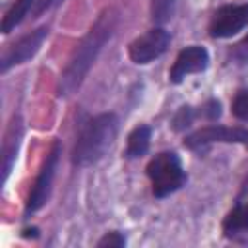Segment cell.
Instances as JSON below:
<instances>
[{
    "label": "cell",
    "mask_w": 248,
    "mask_h": 248,
    "mask_svg": "<svg viewBox=\"0 0 248 248\" xmlns=\"http://www.w3.org/2000/svg\"><path fill=\"white\" fill-rule=\"evenodd\" d=\"M48 35V27H39L31 33H27L25 37H21L17 43H14L4 54H2V60H0V72H8L12 66H17V64H23L27 62L29 58H33L37 54V50L41 48V45L45 43Z\"/></svg>",
    "instance_id": "5b68a950"
},
{
    "label": "cell",
    "mask_w": 248,
    "mask_h": 248,
    "mask_svg": "<svg viewBox=\"0 0 248 248\" xmlns=\"http://www.w3.org/2000/svg\"><path fill=\"white\" fill-rule=\"evenodd\" d=\"M202 114L205 116V118H209V120H213V118H217L219 114H221V105H219V101H207L205 105H203V110H202Z\"/></svg>",
    "instance_id": "ac0fdd59"
},
{
    "label": "cell",
    "mask_w": 248,
    "mask_h": 248,
    "mask_svg": "<svg viewBox=\"0 0 248 248\" xmlns=\"http://www.w3.org/2000/svg\"><path fill=\"white\" fill-rule=\"evenodd\" d=\"M149 140H151V128L141 124L136 126L130 136H128V145H126V157L128 159H136L147 153L149 149Z\"/></svg>",
    "instance_id": "8fae6325"
},
{
    "label": "cell",
    "mask_w": 248,
    "mask_h": 248,
    "mask_svg": "<svg viewBox=\"0 0 248 248\" xmlns=\"http://www.w3.org/2000/svg\"><path fill=\"white\" fill-rule=\"evenodd\" d=\"M56 2H60V0H41V2L37 4V10H35V14L39 16L41 12H45L46 8H50V6H52V4H56Z\"/></svg>",
    "instance_id": "ffe728a7"
},
{
    "label": "cell",
    "mask_w": 248,
    "mask_h": 248,
    "mask_svg": "<svg viewBox=\"0 0 248 248\" xmlns=\"http://www.w3.org/2000/svg\"><path fill=\"white\" fill-rule=\"evenodd\" d=\"M147 176L151 180L155 198H165L176 192L186 182V172L182 169L180 157L172 151L155 155L147 165Z\"/></svg>",
    "instance_id": "3957f363"
},
{
    "label": "cell",
    "mask_w": 248,
    "mask_h": 248,
    "mask_svg": "<svg viewBox=\"0 0 248 248\" xmlns=\"http://www.w3.org/2000/svg\"><path fill=\"white\" fill-rule=\"evenodd\" d=\"M227 141L248 145V130L244 128H227V126H205L184 140V145L190 149H203L209 143Z\"/></svg>",
    "instance_id": "52a82bcc"
},
{
    "label": "cell",
    "mask_w": 248,
    "mask_h": 248,
    "mask_svg": "<svg viewBox=\"0 0 248 248\" xmlns=\"http://www.w3.org/2000/svg\"><path fill=\"white\" fill-rule=\"evenodd\" d=\"M232 56H234L238 62H248V35H246V37L236 45V48H234Z\"/></svg>",
    "instance_id": "d6986e66"
},
{
    "label": "cell",
    "mask_w": 248,
    "mask_h": 248,
    "mask_svg": "<svg viewBox=\"0 0 248 248\" xmlns=\"http://www.w3.org/2000/svg\"><path fill=\"white\" fill-rule=\"evenodd\" d=\"M232 114L238 120H248V89L240 91L232 101Z\"/></svg>",
    "instance_id": "9a60e30c"
},
{
    "label": "cell",
    "mask_w": 248,
    "mask_h": 248,
    "mask_svg": "<svg viewBox=\"0 0 248 248\" xmlns=\"http://www.w3.org/2000/svg\"><path fill=\"white\" fill-rule=\"evenodd\" d=\"M19 138H21V122H19V118H14L12 126L6 134V140H4V147H2V174H4V180L8 178L12 163L16 159V153H17V147H19Z\"/></svg>",
    "instance_id": "30bf717a"
},
{
    "label": "cell",
    "mask_w": 248,
    "mask_h": 248,
    "mask_svg": "<svg viewBox=\"0 0 248 248\" xmlns=\"http://www.w3.org/2000/svg\"><path fill=\"white\" fill-rule=\"evenodd\" d=\"M58 153H60V147H58V143H54V147L46 155V159L41 167V172H39V176L33 184V190L27 198V207H25L27 213H35L46 203V200L50 196V188H52V178H54V170H56V163H58Z\"/></svg>",
    "instance_id": "8992f818"
},
{
    "label": "cell",
    "mask_w": 248,
    "mask_h": 248,
    "mask_svg": "<svg viewBox=\"0 0 248 248\" xmlns=\"http://www.w3.org/2000/svg\"><path fill=\"white\" fill-rule=\"evenodd\" d=\"M223 231L227 236H234L248 231V203L234 207L223 221Z\"/></svg>",
    "instance_id": "7c38bea8"
},
{
    "label": "cell",
    "mask_w": 248,
    "mask_h": 248,
    "mask_svg": "<svg viewBox=\"0 0 248 248\" xmlns=\"http://www.w3.org/2000/svg\"><path fill=\"white\" fill-rule=\"evenodd\" d=\"M118 132V118L112 112H103L91 118L78 136L72 151V163L76 167H89L97 163L112 145Z\"/></svg>",
    "instance_id": "7a4b0ae2"
},
{
    "label": "cell",
    "mask_w": 248,
    "mask_h": 248,
    "mask_svg": "<svg viewBox=\"0 0 248 248\" xmlns=\"http://www.w3.org/2000/svg\"><path fill=\"white\" fill-rule=\"evenodd\" d=\"M176 0H151V17L155 23H167L174 14Z\"/></svg>",
    "instance_id": "5bb4252c"
},
{
    "label": "cell",
    "mask_w": 248,
    "mask_h": 248,
    "mask_svg": "<svg viewBox=\"0 0 248 248\" xmlns=\"http://www.w3.org/2000/svg\"><path fill=\"white\" fill-rule=\"evenodd\" d=\"M126 244V238L120 234V232H108V234H105L99 242H97V246L99 248H120V246H124Z\"/></svg>",
    "instance_id": "e0dca14e"
},
{
    "label": "cell",
    "mask_w": 248,
    "mask_h": 248,
    "mask_svg": "<svg viewBox=\"0 0 248 248\" xmlns=\"http://www.w3.org/2000/svg\"><path fill=\"white\" fill-rule=\"evenodd\" d=\"M192 120H194V110H192V107H180V110L176 112V116H174V120H172V126H174V130H184L186 126L192 124Z\"/></svg>",
    "instance_id": "2e32d148"
},
{
    "label": "cell",
    "mask_w": 248,
    "mask_h": 248,
    "mask_svg": "<svg viewBox=\"0 0 248 248\" xmlns=\"http://www.w3.org/2000/svg\"><path fill=\"white\" fill-rule=\"evenodd\" d=\"M35 0H16V4L8 10V14L2 19V33H10L12 29H16V25L21 23V19L27 16Z\"/></svg>",
    "instance_id": "4fadbf2b"
},
{
    "label": "cell",
    "mask_w": 248,
    "mask_h": 248,
    "mask_svg": "<svg viewBox=\"0 0 248 248\" xmlns=\"http://www.w3.org/2000/svg\"><path fill=\"white\" fill-rule=\"evenodd\" d=\"M246 25H248V4L223 6L215 12L209 25V33L211 37L225 39V37H232Z\"/></svg>",
    "instance_id": "ba28073f"
},
{
    "label": "cell",
    "mask_w": 248,
    "mask_h": 248,
    "mask_svg": "<svg viewBox=\"0 0 248 248\" xmlns=\"http://www.w3.org/2000/svg\"><path fill=\"white\" fill-rule=\"evenodd\" d=\"M169 43H170L169 31H165L161 27H155V29H149L147 33H143L141 37H138L136 41H132L130 48H128V54H130L132 62L147 64L151 60L159 58L167 50Z\"/></svg>",
    "instance_id": "277c9868"
},
{
    "label": "cell",
    "mask_w": 248,
    "mask_h": 248,
    "mask_svg": "<svg viewBox=\"0 0 248 248\" xmlns=\"http://www.w3.org/2000/svg\"><path fill=\"white\" fill-rule=\"evenodd\" d=\"M207 62H209V54L203 46H186L178 52L172 68H170V74H169V79L172 83H180L186 76L190 74H196V72H202L207 68Z\"/></svg>",
    "instance_id": "9c48e42d"
},
{
    "label": "cell",
    "mask_w": 248,
    "mask_h": 248,
    "mask_svg": "<svg viewBox=\"0 0 248 248\" xmlns=\"http://www.w3.org/2000/svg\"><path fill=\"white\" fill-rule=\"evenodd\" d=\"M116 10H105L99 19L95 21V25L89 29V33L81 39V43L78 45V48L74 50L62 78H60V87H58V95L66 97L70 95L76 87H79L81 79L85 78V74L89 72L91 64L95 62L97 54L101 52V48L105 46V43L110 39L114 27H116Z\"/></svg>",
    "instance_id": "6da1fadb"
}]
</instances>
